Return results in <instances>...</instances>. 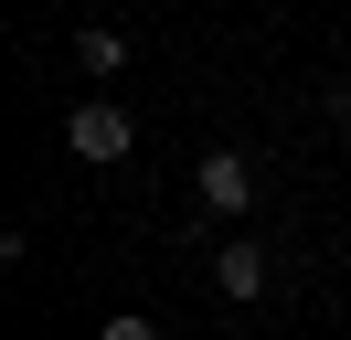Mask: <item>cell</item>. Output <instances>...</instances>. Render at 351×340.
I'll use <instances>...</instances> for the list:
<instances>
[{
	"mask_svg": "<svg viewBox=\"0 0 351 340\" xmlns=\"http://www.w3.org/2000/svg\"><path fill=\"white\" fill-rule=\"evenodd\" d=\"M266 266H277V255H266V245H245V234H234V245L213 255V287H223V298H256V287H266Z\"/></svg>",
	"mask_w": 351,
	"mask_h": 340,
	"instance_id": "cell-3",
	"label": "cell"
},
{
	"mask_svg": "<svg viewBox=\"0 0 351 340\" xmlns=\"http://www.w3.org/2000/svg\"><path fill=\"white\" fill-rule=\"evenodd\" d=\"M75 64H86V75L107 85L117 64H128V32H107V21H86V32H75Z\"/></svg>",
	"mask_w": 351,
	"mask_h": 340,
	"instance_id": "cell-4",
	"label": "cell"
},
{
	"mask_svg": "<svg viewBox=\"0 0 351 340\" xmlns=\"http://www.w3.org/2000/svg\"><path fill=\"white\" fill-rule=\"evenodd\" d=\"M330 117H341V138H351V85H330Z\"/></svg>",
	"mask_w": 351,
	"mask_h": 340,
	"instance_id": "cell-6",
	"label": "cell"
},
{
	"mask_svg": "<svg viewBox=\"0 0 351 340\" xmlns=\"http://www.w3.org/2000/svg\"><path fill=\"white\" fill-rule=\"evenodd\" d=\"M128 138H138V117H128L117 96H86V106L64 117V149H75V160H128Z\"/></svg>",
	"mask_w": 351,
	"mask_h": 340,
	"instance_id": "cell-1",
	"label": "cell"
},
{
	"mask_svg": "<svg viewBox=\"0 0 351 340\" xmlns=\"http://www.w3.org/2000/svg\"><path fill=\"white\" fill-rule=\"evenodd\" d=\"M96 340H160V330H149V319L128 308V319H107V330H96Z\"/></svg>",
	"mask_w": 351,
	"mask_h": 340,
	"instance_id": "cell-5",
	"label": "cell"
},
{
	"mask_svg": "<svg viewBox=\"0 0 351 340\" xmlns=\"http://www.w3.org/2000/svg\"><path fill=\"white\" fill-rule=\"evenodd\" d=\"M192 191H202V212H245V202H256V170H245L234 149H213V160L192 170Z\"/></svg>",
	"mask_w": 351,
	"mask_h": 340,
	"instance_id": "cell-2",
	"label": "cell"
}]
</instances>
